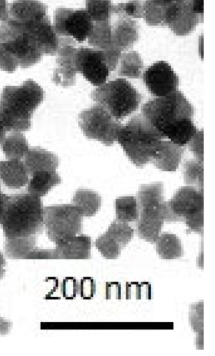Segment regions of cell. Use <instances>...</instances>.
<instances>
[{
    "mask_svg": "<svg viewBox=\"0 0 215 356\" xmlns=\"http://www.w3.org/2000/svg\"><path fill=\"white\" fill-rule=\"evenodd\" d=\"M53 27L61 37H70L81 42L89 35L93 26L86 9L58 8L54 13Z\"/></svg>",
    "mask_w": 215,
    "mask_h": 356,
    "instance_id": "9c48e42d",
    "label": "cell"
},
{
    "mask_svg": "<svg viewBox=\"0 0 215 356\" xmlns=\"http://www.w3.org/2000/svg\"><path fill=\"white\" fill-rule=\"evenodd\" d=\"M167 6V3H164L158 0L144 1L143 17L147 24L152 26L165 25Z\"/></svg>",
    "mask_w": 215,
    "mask_h": 356,
    "instance_id": "4dcf8cb0",
    "label": "cell"
},
{
    "mask_svg": "<svg viewBox=\"0 0 215 356\" xmlns=\"http://www.w3.org/2000/svg\"><path fill=\"white\" fill-rule=\"evenodd\" d=\"M12 323L0 317V334H6L9 332Z\"/></svg>",
    "mask_w": 215,
    "mask_h": 356,
    "instance_id": "7bdbcfd3",
    "label": "cell"
},
{
    "mask_svg": "<svg viewBox=\"0 0 215 356\" xmlns=\"http://www.w3.org/2000/svg\"><path fill=\"white\" fill-rule=\"evenodd\" d=\"M154 243L157 254L163 259H176L183 255L181 241L175 234L160 233Z\"/></svg>",
    "mask_w": 215,
    "mask_h": 356,
    "instance_id": "484cf974",
    "label": "cell"
},
{
    "mask_svg": "<svg viewBox=\"0 0 215 356\" xmlns=\"http://www.w3.org/2000/svg\"><path fill=\"white\" fill-rule=\"evenodd\" d=\"M118 75L129 79H138L142 76L143 60L138 52L131 51L121 54Z\"/></svg>",
    "mask_w": 215,
    "mask_h": 356,
    "instance_id": "83f0119b",
    "label": "cell"
},
{
    "mask_svg": "<svg viewBox=\"0 0 215 356\" xmlns=\"http://www.w3.org/2000/svg\"><path fill=\"white\" fill-rule=\"evenodd\" d=\"M7 131L5 124L3 123L2 115L0 109V143L2 142L6 136Z\"/></svg>",
    "mask_w": 215,
    "mask_h": 356,
    "instance_id": "f6af8a7d",
    "label": "cell"
},
{
    "mask_svg": "<svg viewBox=\"0 0 215 356\" xmlns=\"http://www.w3.org/2000/svg\"><path fill=\"white\" fill-rule=\"evenodd\" d=\"M0 49H1V44H0Z\"/></svg>",
    "mask_w": 215,
    "mask_h": 356,
    "instance_id": "681fc988",
    "label": "cell"
},
{
    "mask_svg": "<svg viewBox=\"0 0 215 356\" xmlns=\"http://www.w3.org/2000/svg\"><path fill=\"white\" fill-rule=\"evenodd\" d=\"M141 114L162 134L182 120L193 119L194 108L180 91L176 90L148 101L142 106Z\"/></svg>",
    "mask_w": 215,
    "mask_h": 356,
    "instance_id": "5b68a950",
    "label": "cell"
},
{
    "mask_svg": "<svg viewBox=\"0 0 215 356\" xmlns=\"http://www.w3.org/2000/svg\"><path fill=\"white\" fill-rule=\"evenodd\" d=\"M189 321L198 334H203V302L193 304L190 307Z\"/></svg>",
    "mask_w": 215,
    "mask_h": 356,
    "instance_id": "8d00e7d4",
    "label": "cell"
},
{
    "mask_svg": "<svg viewBox=\"0 0 215 356\" xmlns=\"http://www.w3.org/2000/svg\"><path fill=\"white\" fill-rule=\"evenodd\" d=\"M95 282L92 277H84L81 283V295L84 298H91L95 293Z\"/></svg>",
    "mask_w": 215,
    "mask_h": 356,
    "instance_id": "60d3db41",
    "label": "cell"
},
{
    "mask_svg": "<svg viewBox=\"0 0 215 356\" xmlns=\"http://www.w3.org/2000/svg\"><path fill=\"white\" fill-rule=\"evenodd\" d=\"M203 206V191L191 186H182L165 202V221H185L191 231L201 232Z\"/></svg>",
    "mask_w": 215,
    "mask_h": 356,
    "instance_id": "8992f818",
    "label": "cell"
},
{
    "mask_svg": "<svg viewBox=\"0 0 215 356\" xmlns=\"http://www.w3.org/2000/svg\"><path fill=\"white\" fill-rule=\"evenodd\" d=\"M95 246L107 259H117L122 249L120 244L106 232L97 238Z\"/></svg>",
    "mask_w": 215,
    "mask_h": 356,
    "instance_id": "e575fe53",
    "label": "cell"
},
{
    "mask_svg": "<svg viewBox=\"0 0 215 356\" xmlns=\"http://www.w3.org/2000/svg\"><path fill=\"white\" fill-rule=\"evenodd\" d=\"M1 44L14 56L22 68H28L35 65L41 60L44 55L25 26L13 40Z\"/></svg>",
    "mask_w": 215,
    "mask_h": 356,
    "instance_id": "5bb4252c",
    "label": "cell"
},
{
    "mask_svg": "<svg viewBox=\"0 0 215 356\" xmlns=\"http://www.w3.org/2000/svg\"><path fill=\"white\" fill-rule=\"evenodd\" d=\"M0 178L10 189H19L28 184L29 173L21 159L0 161Z\"/></svg>",
    "mask_w": 215,
    "mask_h": 356,
    "instance_id": "ffe728a7",
    "label": "cell"
},
{
    "mask_svg": "<svg viewBox=\"0 0 215 356\" xmlns=\"http://www.w3.org/2000/svg\"><path fill=\"white\" fill-rule=\"evenodd\" d=\"M75 64L80 72L94 86L106 83L109 76V69L105 64L102 51L99 49L80 47L77 49Z\"/></svg>",
    "mask_w": 215,
    "mask_h": 356,
    "instance_id": "30bf717a",
    "label": "cell"
},
{
    "mask_svg": "<svg viewBox=\"0 0 215 356\" xmlns=\"http://www.w3.org/2000/svg\"><path fill=\"white\" fill-rule=\"evenodd\" d=\"M193 11L198 15H203V0H191Z\"/></svg>",
    "mask_w": 215,
    "mask_h": 356,
    "instance_id": "ee69618b",
    "label": "cell"
},
{
    "mask_svg": "<svg viewBox=\"0 0 215 356\" xmlns=\"http://www.w3.org/2000/svg\"><path fill=\"white\" fill-rule=\"evenodd\" d=\"M112 26L109 20L95 22L88 37V43L103 49L112 43Z\"/></svg>",
    "mask_w": 215,
    "mask_h": 356,
    "instance_id": "f546056e",
    "label": "cell"
},
{
    "mask_svg": "<svg viewBox=\"0 0 215 356\" xmlns=\"http://www.w3.org/2000/svg\"><path fill=\"white\" fill-rule=\"evenodd\" d=\"M143 82L154 97H163L177 90L179 77L166 61L160 60L148 67L143 74Z\"/></svg>",
    "mask_w": 215,
    "mask_h": 356,
    "instance_id": "8fae6325",
    "label": "cell"
},
{
    "mask_svg": "<svg viewBox=\"0 0 215 356\" xmlns=\"http://www.w3.org/2000/svg\"><path fill=\"white\" fill-rule=\"evenodd\" d=\"M144 1L130 0L126 3H120L112 6V13L125 17L141 18L143 17Z\"/></svg>",
    "mask_w": 215,
    "mask_h": 356,
    "instance_id": "d590c367",
    "label": "cell"
},
{
    "mask_svg": "<svg viewBox=\"0 0 215 356\" xmlns=\"http://www.w3.org/2000/svg\"><path fill=\"white\" fill-rule=\"evenodd\" d=\"M1 149L8 159H21L29 149L25 136L20 131L12 132L1 143Z\"/></svg>",
    "mask_w": 215,
    "mask_h": 356,
    "instance_id": "4316f807",
    "label": "cell"
},
{
    "mask_svg": "<svg viewBox=\"0 0 215 356\" xmlns=\"http://www.w3.org/2000/svg\"><path fill=\"white\" fill-rule=\"evenodd\" d=\"M202 19V15L193 11L191 1L171 3L167 6L165 25L177 35L190 33Z\"/></svg>",
    "mask_w": 215,
    "mask_h": 356,
    "instance_id": "4fadbf2b",
    "label": "cell"
},
{
    "mask_svg": "<svg viewBox=\"0 0 215 356\" xmlns=\"http://www.w3.org/2000/svg\"><path fill=\"white\" fill-rule=\"evenodd\" d=\"M24 162L29 175L37 171H56L59 164L56 154L40 147L29 148Z\"/></svg>",
    "mask_w": 215,
    "mask_h": 356,
    "instance_id": "7402d4cb",
    "label": "cell"
},
{
    "mask_svg": "<svg viewBox=\"0 0 215 356\" xmlns=\"http://www.w3.org/2000/svg\"><path fill=\"white\" fill-rule=\"evenodd\" d=\"M37 42L43 54L54 56L59 47V36L54 29L49 17L31 24L24 25Z\"/></svg>",
    "mask_w": 215,
    "mask_h": 356,
    "instance_id": "2e32d148",
    "label": "cell"
},
{
    "mask_svg": "<svg viewBox=\"0 0 215 356\" xmlns=\"http://www.w3.org/2000/svg\"><path fill=\"white\" fill-rule=\"evenodd\" d=\"M6 261L3 254L0 252V280L2 278L5 273Z\"/></svg>",
    "mask_w": 215,
    "mask_h": 356,
    "instance_id": "bcb514c9",
    "label": "cell"
},
{
    "mask_svg": "<svg viewBox=\"0 0 215 356\" xmlns=\"http://www.w3.org/2000/svg\"><path fill=\"white\" fill-rule=\"evenodd\" d=\"M112 6L111 0H86V10L93 22L109 20Z\"/></svg>",
    "mask_w": 215,
    "mask_h": 356,
    "instance_id": "d6a6232c",
    "label": "cell"
},
{
    "mask_svg": "<svg viewBox=\"0 0 215 356\" xmlns=\"http://www.w3.org/2000/svg\"><path fill=\"white\" fill-rule=\"evenodd\" d=\"M134 229L128 222L115 219L109 226L106 233L109 234L123 248L132 240Z\"/></svg>",
    "mask_w": 215,
    "mask_h": 356,
    "instance_id": "836d02e7",
    "label": "cell"
},
{
    "mask_svg": "<svg viewBox=\"0 0 215 356\" xmlns=\"http://www.w3.org/2000/svg\"><path fill=\"white\" fill-rule=\"evenodd\" d=\"M75 42L70 37L59 38V47L57 51L56 63L52 81L63 87H70L75 84L77 72L75 64Z\"/></svg>",
    "mask_w": 215,
    "mask_h": 356,
    "instance_id": "7c38bea8",
    "label": "cell"
},
{
    "mask_svg": "<svg viewBox=\"0 0 215 356\" xmlns=\"http://www.w3.org/2000/svg\"><path fill=\"white\" fill-rule=\"evenodd\" d=\"M44 97L43 89L33 79H27L19 86H5L0 109L7 131L29 130L32 115Z\"/></svg>",
    "mask_w": 215,
    "mask_h": 356,
    "instance_id": "7a4b0ae2",
    "label": "cell"
},
{
    "mask_svg": "<svg viewBox=\"0 0 215 356\" xmlns=\"http://www.w3.org/2000/svg\"><path fill=\"white\" fill-rule=\"evenodd\" d=\"M184 179L188 186L203 191V162L186 161L184 165Z\"/></svg>",
    "mask_w": 215,
    "mask_h": 356,
    "instance_id": "1f68e13d",
    "label": "cell"
},
{
    "mask_svg": "<svg viewBox=\"0 0 215 356\" xmlns=\"http://www.w3.org/2000/svg\"><path fill=\"white\" fill-rule=\"evenodd\" d=\"M0 69L3 71L12 73L19 66L14 56L0 43Z\"/></svg>",
    "mask_w": 215,
    "mask_h": 356,
    "instance_id": "f35d334b",
    "label": "cell"
},
{
    "mask_svg": "<svg viewBox=\"0 0 215 356\" xmlns=\"http://www.w3.org/2000/svg\"><path fill=\"white\" fill-rule=\"evenodd\" d=\"M165 137L141 113L132 117L120 128L117 142L129 159L142 168L156 152Z\"/></svg>",
    "mask_w": 215,
    "mask_h": 356,
    "instance_id": "3957f363",
    "label": "cell"
},
{
    "mask_svg": "<svg viewBox=\"0 0 215 356\" xmlns=\"http://www.w3.org/2000/svg\"><path fill=\"white\" fill-rule=\"evenodd\" d=\"M136 199L138 216H162L165 220L164 186L161 182L142 184Z\"/></svg>",
    "mask_w": 215,
    "mask_h": 356,
    "instance_id": "9a60e30c",
    "label": "cell"
},
{
    "mask_svg": "<svg viewBox=\"0 0 215 356\" xmlns=\"http://www.w3.org/2000/svg\"><path fill=\"white\" fill-rule=\"evenodd\" d=\"M101 197L96 192L88 189L77 190L72 200L82 217L95 216L101 207Z\"/></svg>",
    "mask_w": 215,
    "mask_h": 356,
    "instance_id": "cb8c5ba5",
    "label": "cell"
},
{
    "mask_svg": "<svg viewBox=\"0 0 215 356\" xmlns=\"http://www.w3.org/2000/svg\"><path fill=\"white\" fill-rule=\"evenodd\" d=\"M198 130L193 119H185L166 129L162 134L173 143L185 147Z\"/></svg>",
    "mask_w": 215,
    "mask_h": 356,
    "instance_id": "d4e9b609",
    "label": "cell"
},
{
    "mask_svg": "<svg viewBox=\"0 0 215 356\" xmlns=\"http://www.w3.org/2000/svg\"><path fill=\"white\" fill-rule=\"evenodd\" d=\"M31 175L27 184V192L39 197L45 196L54 186L61 182V178L56 171H37Z\"/></svg>",
    "mask_w": 215,
    "mask_h": 356,
    "instance_id": "603a6c76",
    "label": "cell"
},
{
    "mask_svg": "<svg viewBox=\"0 0 215 356\" xmlns=\"http://www.w3.org/2000/svg\"><path fill=\"white\" fill-rule=\"evenodd\" d=\"M164 3H175V2H183V1H191V0H158Z\"/></svg>",
    "mask_w": 215,
    "mask_h": 356,
    "instance_id": "7dc6e473",
    "label": "cell"
},
{
    "mask_svg": "<svg viewBox=\"0 0 215 356\" xmlns=\"http://www.w3.org/2000/svg\"><path fill=\"white\" fill-rule=\"evenodd\" d=\"M82 216L72 204L44 207V229L56 245L81 232Z\"/></svg>",
    "mask_w": 215,
    "mask_h": 356,
    "instance_id": "52a82bcc",
    "label": "cell"
},
{
    "mask_svg": "<svg viewBox=\"0 0 215 356\" xmlns=\"http://www.w3.org/2000/svg\"><path fill=\"white\" fill-rule=\"evenodd\" d=\"M0 225L4 240L37 241L44 229V207L40 197L29 193L4 194Z\"/></svg>",
    "mask_w": 215,
    "mask_h": 356,
    "instance_id": "6da1fadb",
    "label": "cell"
},
{
    "mask_svg": "<svg viewBox=\"0 0 215 356\" xmlns=\"http://www.w3.org/2000/svg\"><path fill=\"white\" fill-rule=\"evenodd\" d=\"M9 17V4L7 0H0V21L3 22Z\"/></svg>",
    "mask_w": 215,
    "mask_h": 356,
    "instance_id": "b9f144b4",
    "label": "cell"
},
{
    "mask_svg": "<svg viewBox=\"0 0 215 356\" xmlns=\"http://www.w3.org/2000/svg\"><path fill=\"white\" fill-rule=\"evenodd\" d=\"M3 196H4V194L1 192V189H0V216H1V210H2Z\"/></svg>",
    "mask_w": 215,
    "mask_h": 356,
    "instance_id": "c3c4849f",
    "label": "cell"
},
{
    "mask_svg": "<svg viewBox=\"0 0 215 356\" xmlns=\"http://www.w3.org/2000/svg\"><path fill=\"white\" fill-rule=\"evenodd\" d=\"M54 259H88L91 255V238L79 234L67 238L53 249Z\"/></svg>",
    "mask_w": 215,
    "mask_h": 356,
    "instance_id": "ac0fdd59",
    "label": "cell"
},
{
    "mask_svg": "<svg viewBox=\"0 0 215 356\" xmlns=\"http://www.w3.org/2000/svg\"><path fill=\"white\" fill-rule=\"evenodd\" d=\"M101 50L105 64L110 71H113L118 64L122 49L112 42L109 46Z\"/></svg>",
    "mask_w": 215,
    "mask_h": 356,
    "instance_id": "74e56055",
    "label": "cell"
},
{
    "mask_svg": "<svg viewBox=\"0 0 215 356\" xmlns=\"http://www.w3.org/2000/svg\"><path fill=\"white\" fill-rule=\"evenodd\" d=\"M184 147L170 140H161L150 161L162 171H175L180 163Z\"/></svg>",
    "mask_w": 215,
    "mask_h": 356,
    "instance_id": "d6986e66",
    "label": "cell"
},
{
    "mask_svg": "<svg viewBox=\"0 0 215 356\" xmlns=\"http://www.w3.org/2000/svg\"><path fill=\"white\" fill-rule=\"evenodd\" d=\"M79 124L86 138L96 140L106 146L112 145L117 140L122 126L98 104L79 113Z\"/></svg>",
    "mask_w": 215,
    "mask_h": 356,
    "instance_id": "ba28073f",
    "label": "cell"
},
{
    "mask_svg": "<svg viewBox=\"0 0 215 356\" xmlns=\"http://www.w3.org/2000/svg\"><path fill=\"white\" fill-rule=\"evenodd\" d=\"M90 96L118 121L136 111L142 100L138 91L123 78L97 86Z\"/></svg>",
    "mask_w": 215,
    "mask_h": 356,
    "instance_id": "277c9868",
    "label": "cell"
},
{
    "mask_svg": "<svg viewBox=\"0 0 215 356\" xmlns=\"http://www.w3.org/2000/svg\"><path fill=\"white\" fill-rule=\"evenodd\" d=\"M112 42L122 50L129 49L138 39L136 22L128 17L119 15L111 28Z\"/></svg>",
    "mask_w": 215,
    "mask_h": 356,
    "instance_id": "44dd1931",
    "label": "cell"
},
{
    "mask_svg": "<svg viewBox=\"0 0 215 356\" xmlns=\"http://www.w3.org/2000/svg\"><path fill=\"white\" fill-rule=\"evenodd\" d=\"M47 16V6L38 0H14L9 5L10 19L22 25L40 21Z\"/></svg>",
    "mask_w": 215,
    "mask_h": 356,
    "instance_id": "e0dca14e",
    "label": "cell"
},
{
    "mask_svg": "<svg viewBox=\"0 0 215 356\" xmlns=\"http://www.w3.org/2000/svg\"><path fill=\"white\" fill-rule=\"evenodd\" d=\"M116 219L124 222L137 221L138 207L137 199L134 196H122L115 201Z\"/></svg>",
    "mask_w": 215,
    "mask_h": 356,
    "instance_id": "f1b7e54d",
    "label": "cell"
},
{
    "mask_svg": "<svg viewBox=\"0 0 215 356\" xmlns=\"http://www.w3.org/2000/svg\"><path fill=\"white\" fill-rule=\"evenodd\" d=\"M187 145L196 160L203 162V130H198Z\"/></svg>",
    "mask_w": 215,
    "mask_h": 356,
    "instance_id": "ab89813d",
    "label": "cell"
}]
</instances>
